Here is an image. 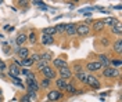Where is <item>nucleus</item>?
Instances as JSON below:
<instances>
[{
  "label": "nucleus",
  "mask_w": 122,
  "mask_h": 102,
  "mask_svg": "<svg viewBox=\"0 0 122 102\" xmlns=\"http://www.w3.org/2000/svg\"><path fill=\"white\" fill-rule=\"evenodd\" d=\"M26 86H28V90H32L35 93L39 90V84H38V81H36V79H35L33 73L28 75V77H26Z\"/></svg>",
  "instance_id": "nucleus-1"
},
{
  "label": "nucleus",
  "mask_w": 122,
  "mask_h": 102,
  "mask_svg": "<svg viewBox=\"0 0 122 102\" xmlns=\"http://www.w3.org/2000/svg\"><path fill=\"white\" fill-rule=\"evenodd\" d=\"M103 76L107 79L117 77V76H119V71L114 66H107V68H103Z\"/></svg>",
  "instance_id": "nucleus-2"
},
{
  "label": "nucleus",
  "mask_w": 122,
  "mask_h": 102,
  "mask_svg": "<svg viewBox=\"0 0 122 102\" xmlns=\"http://www.w3.org/2000/svg\"><path fill=\"white\" fill-rule=\"evenodd\" d=\"M89 32H90V26H87V25H85V24L76 25V35L86 36V35H89Z\"/></svg>",
  "instance_id": "nucleus-3"
},
{
  "label": "nucleus",
  "mask_w": 122,
  "mask_h": 102,
  "mask_svg": "<svg viewBox=\"0 0 122 102\" xmlns=\"http://www.w3.org/2000/svg\"><path fill=\"white\" fill-rule=\"evenodd\" d=\"M42 73H43V76H45V79H49V80H51V79L56 77V72H54V69L51 68V66H46L45 69L42 71Z\"/></svg>",
  "instance_id": "nucleus-4"
},
{
  "label": "nucleus",
  "mask_w": 122,
  "mask_h": 102,
  "mask_svg": "<svg viewBox=\"0 0 122 102\" xmlns=\"http://www.w3.org/2000/svg\"><path fill=\"white\" fill-rule=\"evenodd\" d=\"M58 75H60V79L68 80V79L72 76V71L69 69L68 66H67V68H61V69H58Z\"/></svg>",
  "instance_id": "nucleus-5"
},
{
  "label": "nucleus",
  "mask_w": 122,
  "mask_h": 102,
  "mask_svg": "<svg viewBox=\"0 0 122 102\" xmlns=\"http://www.w3.org/2000/svg\"><path fill=\"white\" fill-rule=\"evenodd\" d=\"M86 84H89V86L92 87V88H94V90H97V88H100V81L97 77H94L93 75H89V77H87V83Z\"/></svg>",
  "instance_id": "nucleus-6"
},
{
  "label": "nucleus",
  "mask_w": 122,
  "mask_h": 102,
  "mask_svg": "<svg viewBox=\"0 0 122 102\" xmlns=\"http://www.w3.org/2000/svg\"><path fill=\"white\" fill-rule=\"evenodd\" d=\"M86 69H87V72H97V71L101 69V63H100L99 61L89 62L87 65H86Z\"/></svg>",
  "instance_id": "nucleus-7"
},
{
  "label": "nucleus",
  "mask_w": 122,
  "mask_h": 102,
  "mask_svg": "<svg viewBox=\"0 0 122 102\" xmlns=\"http://www.w3.org/2000/svg\"><path fill=\"white\" fill-rule=\"evenodd\" d=\"M61 97H62V93L58 91V90H53V91H50L49 94H47V99L49 101H57V99H60Z\"/></svg>",
  "instance_id": "nucleus-8"
},
{
  "label": "nucleus",
  "mask_w": 122,
  "mask_h": 102,
  "mask_svg": "<svg viewBox=\"0 0 122 102\" xmlns=\"http://www.w3.org/2000/svg\"><path fill=\"white\" fill-rule=\"evenodd\" d=\"M53 65L57 69H61V68H67L68 62L65 59H62V58H56V59H53Z\"/></svg>",
  "instance_id": "nucleus-9"
},
{
  "label": "nucleus",
  "mask_w": 122,
  "mask_h": 102,
  "mask_svg": "<svg viewBox=\"0 0 122 102\" xmlns=\"http://www.w3.org/2000/svg\"><path fill=\"white\" fill-rule=\"evenodd\" d=\"M65 33L68 36H75L76 35V25L75 24H67V26H65Z\"/></svg>",
  "instance_id": "nucleus-10"
},
{
  "label": "nucleus",
  "mask_w": 122,
  "mask_h": 102,
  "mask_svg": "<svg viewBox=\"0 0 122 102\" xmlns=\"http://www.w3.org/2000/svg\"><path fill=\"white\" fill-rule=\"evenodd\" d=\"M8 71H10V73H8V76H10V77H17V76H18V75H20V73H21V71H20V68H18V66H15L14 63H13V65H11V66H10V68H8Z\"/></svg>",
  "instance_id": "nucleus-11"
},
{
  "label": "nucleus",
  "mask_w": 122,
  "mask_h": 102,
  "mask_svg": "<svg viewBox=\"0 0 122 102\" xmlns=\"http://www.w3.org/2000/svg\"><path fill=\"white\" fill-rule=\"evenodd\" d=\"M87 77H89V73H87V72L81 71V72L76 73V79H78L81 83H85V84H86V83H87Z\"/></svg>",
  "instance_id": "nucleus-12"
},
{
  "label": "nucleus",
  "mask_w": 122,
  "mask_h": 102,
  "mask_svg": "<svg viewBox=\"0 0 122 102\" xmlns=\"http://www.w3.org/2000/svg\"><path fill=\"white\" fill-rule=\"evenodd\" d=\"M103 24L104 25H110V26L112 28V26H115V25L118 24V19L114 18V17H106V18L103 19Z\"/></svg>",
  "instance_id": "nucleus-13"
},
{
  "label": "nucleus",
  "mask_w": 122,
  "mask_h": 102,
  "mask_svg": "<svg viewBox=\"0 0 122 102\" xmlns=\"http://www.w3.org/2000/svg\"><path fill=\"white\" fill-rule=\"evenodd\" d=\"M93 31L94 32H100L103 31V28H104V24H103V19H99V21H93Z\"/></svg>",
  "instance_id": "nucleus-14"
},
{
  "label": "nucleus",
  "mask_w": 122,
  "mask_h": 102,
  "mask_svg": "<svg viewBox=\"0 0 122 102\" xmlns=\"http://www.w3.org/2000/svg\"><path fill=\"white\" fill-rule=\"evenodd\" d=\"M26 41H28V36H26L25 33H20V35L17 36V44H18V46H24Z\"/></svg>",
  "instance_id": "nucleus-15"
},
{
  "label": "nucleus",
  "mask_w": 122,
  "mask_h": 102,
  "mask_svg": "<svg viewBox=\"0 0 122 102\" xmlns=\"http://www.w3.org/2000/svg\"><path fill=\"white\" fill-rule=\"evenodd\" d=\"M100 63H101V68H107V66H111V59L107 58L106 55H100Z\"/></svg>",
  "instance_id": "nucleus-16"
},
{
  "label": "nucleus",
  "mask_w": 122,
  "mask_h": 102,
  "mask_svg": "<svg viewBox=\"0 0 122 102\" xmlns=\"http://www.w3.org/2000/svg\"><path fill=\"white\" fill-rule=\"evenodd\" d=\"M17 54L20 55L22 59H25V58H28V54H29V50L26 47H21V48H18L17 50Z\"/></svg>",
  "instance_id": "nucleus-17"
},
{
  "label": "nucleus",
  "mask_w": 122,
  "mask_h": 102,
  "mask_svg": "<svg viewBox=\"0 0 122 102\" xmlns=\"http://www.w3.org/2000/svg\"><path fill=\"white\" fill-rule=\"evenodd\" d=\"M56 84H57V87H58V91H60V90H65V88H67V86H68V81H67V80H64V79H57Z\"/></svg>",
  "instance_id": "nucleus-18"
},
{
  "label": "nucleus",
  "mask_w": 122,
  "mask_h": 102,
  "mask_svg": "<svg viewBox=\"0 0 122 102\" xmlns=\"http://www.w3.org/2000/svg\"><path fill=\"white\" fill-rule=\"evenodd\" d=\"M39 58H40L39 62L49 63V61H51V54H50V53H43V54H39Z\"/></svg>",
  "instance_id": "nucleus-19"
},
{
  "label": "nucleus",
  "mask_w": 122,
  "mask_h": 102,
  "mask_svg": "<svg viewBox=\"0 0 122 102\" xmlns=\"http://www.w3.org/2000/svg\"><path fill=\"white\" fill-rule=\"evenodd\" d=\"M42 43H43L45 46H50V44H53V43H54V39L51 37V36L43 35V36H42Z\"/></svg>",
  "instance_id": "nucleus-20"
},
{
  "label": "nucleus",
  "mask_w": 122,
  "mask_h": 102,
  "mask_svg": "<svg viewBox=\"0 0 122 102\" xmlns=\"http://www.w3.org/2000/svg\"><path fill=\"white\" fill-rule=\"evenodd\" d=\"M112 48H114L115 53H118V54H121L122 53V40L118 39L117 41L114 43V46H112Z\"/></svg>",
  "instance_id": "nucleus-21"
},
{
  "label": "nucleus",
  "mask_w": 122,
  "mask_h": 102,
  "mask_svg": "<svg viewBox=\"0 0 122 102\" xmlns=\"http://www.w3.org/2000/svg\"><path fill=\"white\" fill-rule=\"evenodd\" d=\"M57 32H56V29H54L53 26H49V28H45L43 29V35H47V36H51L53 37L54 35H56Z\"/></svg>",
  "instance_id": "nucleus-22"
},
{
  "label": "nucleus",
  "mask_w": 122,
  "mask_h": 102,
  "mask_svg": "<svg viewBox=\"0 0 122 102\" xmlns=\"http://www.w3.org/2000/svg\"><path fill=\"white\" fill-rule=\"evenodd\" d=\"M111 32H112V33H115V35H121V33H122V25L118 22L115 26H112V28H111Z\"/></svg>",
  "instance_id": "nucleus-23"
},
{
  "label": "nucleus",
  "mask_w": 122,
  "mask_h": 102,
  "mask_svg": "<svg viewBox=\"0 0 122 102\" xmlns=\"http://www.w3.org/2000/svg\"><path fill=\"white\" fill-rule=\"evenodd\" d=\"M65 91H67L68 94H76V88L74 87L72 83H68V86H67V88H65Z\"/></svg>",
  "instance_id": "nucleus-24"
},
{
  "label": "nucleus",
  "mask_w": 122,
  "mask_h": 102,
  "mask_svg": "<svg viewBox=\"0 0 122 102\" xmlns=\"http://www.w3.org/2000/svg\"><path fill=\"white\" fill-rule=\"evenodd\" d=\"M50 84H51L50 80H49V79H45V77L42 79V81H40V87H43V88H49Z\"/></svg>",
  "instance_id": "nucleus-25"
},
{
  "label": "nucleus",
  "mask_w": 122,
  "mask_h": 102,
  "mask_svg": "<svg viewBox=\"0 0 122 102\" xmlns=\"http://www.w3.org/2000/svg\"><path fill=\"white\" fill-rule=\"evenodd\" d=\"M65 26H67V24H60L54 26V29H56V32H65Z\"/></svg>",
  "instance_id": "nucleus-26"
},
{
  "label": "nucleus",
  "mask_w": 122,
  "mask_h": 102,
  "mask_svg": "<svg viewBox=\"0 0 122 102\" xmlns=\"http://www.w3.org/2000/svg\"><path fill=\"white\" fill-rule=\"evenodd\" d=\"M21 62H22V66H32V65H33V61H32L30 58H25Z\"/></svg>",
  "instance_id": "nucleus-27"
},
{
  "label": "nucleus",
  "mask_w": 122,
  "mask_h": 102,
  "mask_svg": "<svg viewBox=\"0 0 122 102\" xmlns=\"http://www.w3.org/2000/svg\"><path fill=\"white\" fill-rule=\"evenodd\" d=\"M28 40H29L32 44H35L36 43V35H35V32H30L29 36H28Z\"/></svg>",
  "instance_id": "nucleus-28"
},
{
  "label": "nucleus",
  "mask_w": 122,
  "mask_h": 102,
  "mask_svg": "<svg viewBox=\"0 0 122 102\" xmlns=\"http://www.w3.org/2000/svg\"><path fill=\"white\" fill-rule=\"evenodd\" d=\"M47 65H49V63H46V62H38V65H36V69H38L39 72H42L46 66H47Z\"/></svg>",
  "instance_id": "nucleus-29"
},
{
  "label": "nucleus",
  "mask_w": 122,
  "mask_h": 102,
  "mask_svg": "<svg viewBox=\"0 0 122 102\" xmlns=\"http://www.w3.org/2000/svg\"><path fill=\"white\" fill-rule=\"evenodd\" d=\"M30 59L33 61V63H35V62L38 63L39 61H40V58H39V54H33V55H32V57H30Z\"/></svg>",
  "instance_id": "nucleus-30"
},
{
  "label": "nucleus",
  "mask_w": 122,
  "mask_h": 102,
  "mask_svg": "<svg viewBox=\"0 0 122 102\" xmlns=\"http://www.w3.org/2000/svg\"><path fill=\"white\" fill-rule=\"evenodd\" d=\"M121 59H112V61H111V66H119V65H121Z\"/></svg>",
  "instance_id": "nucleus-31"
},
{
  "label": "nucleus",
  "mask_w": 122,
  "mask_h": 102,
  "mask_svg": "<svg viewBox=\"0 0 122 102\" xmlns=\"http://www.w3.org/2000/svg\"><path fill=\"white\" fill-rule=\"evenodd\" d=\"M28 98H36V93L35 91H32V90H28Z\"/></svg>",
  "instance_id": "nucleus-32"
},
{
  "label": "nucleus",
  "mask_w": 122,
  "mask_h": 102,
  "mask_svg": "<svg viewBox=\"0 0 122 102\" xmlns=\"http://www.w3.org/2000/svg\"><path fill=\"white\" fill-rule=\"evenodd\" d=\"M101 44H103V46H108V44H110L108 39H107V37H103V39H101Z\"/></svg>",
  "instance_id": "nucleus-33"
},
{
  "label": "nucleus",
  "mask_w": 122,
  "mask_h": 102,
  "mask_svg": "<svg viewBox=\"0 0 122 102\" xmlns=\"http://www.w3.org/2000/svg\"><path fill=\"white\" fill-rule=\"evenodd\" d=\"M4 69H6V63L3 62V61H0V72L4 71Z\"/></svg>",
  "instance_id": "nucleus-34"
},
{
  "label": "nucleus",
  "mask_w": 122,
  "mask_h": 102,
  "mask_svg": "<svg viewBox=\"0 0 122 102\" xmlns=\"http://www.w3.org/2000/svg\"><path fill=\"white\" fill-rule=\"evenodd\" d=\"M21 102H30L29 98H28V95H24L22 98H21Z\"/></svg>",
  "instance_id": "nucleus-35"
},
{
  "label": "nucleus",
  "mask_w": 122,
  "mask_h": 102,
  "mask_svg": "<svg viewBox=\"0 0 122 102\" xmlns=\"http://www.w3.org/2000/svg\"><path fill=\"white\" fill-rule=\"evenodd\" d=\"M90 24H93V19H92V18H87V19L85 21V25H87V26H89Z\"/></svg>",
  "instance_id": "nucleus-36"
},
{
  "label": "nucleus",
  "mask_w": 122,
  "mask_h": 102,
  "mask_svg": "<svg viewBox=\"0 0 122 102\" xmlns=\"http://www.w3.org/2000/svg\"><path fill=\"white\" fill-rule=\"evenodd\" d=\"M74 71H75L76 73H78V72H81V65H75V66H74Z\"/></svg>",
  "instance_id": "nucleus-37"
},
{
  "label": "nucleus",
  "mask_w": 122,
  "mask_h": 102,
  "mask_svg": "<svg viewBox=\"0 0 122 102\" xmlns=\"http://www.w3.org/2000/svg\"><path fill=\"white\" fill-rule=\"evenodd\" d=\"M21 73H24V75H26V76H28L30 72H29V69H22V71H21Z\"/></svg>",
  "instance_id": "nucleus-38"
},
{
  "label": "nucleus",
  "mask_w": 122,
  "mask_h": 102,
  "mask_svg": "<svg viewBox=\"0 0 122 102\" xmlns=\"http://www.w3.org/2000/svg\"><path fill=\"white\" fill-rule=\"evenodd\" d=\"M33 4H38V6H45V3H42V1H33Z\"/></svg>",
  "instance_id": "nucleus-39"
},
{
  "label": "nucleus",
  "mask_w": 122,
  "mask_h": 102,
  "mask_svg": "<svg viewBox=\"0 0 122 102\" xmlns=\"http://www.w3.org/2000/svg\"><path fill=\"white\" fill-rule=\"evenodd\" d=\"M6 31H11V26L10 25H6Z\"/></svg>",
  "instance_id": "nucleus-40"
},
{
  "label": "nucleus",
  "mask_w": 122,
  "mask_h": 102,
  "mask_svg": "<svg viewBox=\"0 0 122 102\" xmlns=\"http://www.w3.org/2000/svg\"><path fill=\"white\" fill-rule=\"evenodd\" d=\"M1 94H3V93H1V90H0V98H1Z\"/></svg>",
  "instance_id": "nucleus-41"
},
{
  "label": "nucleus",
  "mask_w": 122,
  "mask_h": 102,
  "mask_svg": "<svg viewBox=\"0 0 122 102\" xmlns=\"http://www.w3.org/2000/svg\"><path fill=\"white\" fill-rule=\"evenodd\" d=\"M0 102H1V98H0Z\"/></svg>",
  "instance_id": "nucleus-42"
}]
</instances>
